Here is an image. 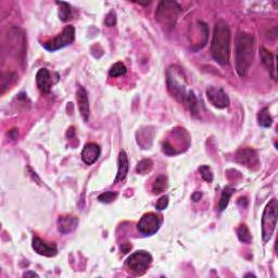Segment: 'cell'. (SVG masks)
<instances>
[{
    "label": "cell",
    "instance_id": "obj_1",
    "mask_svg": "<svg viewBox=\"0 0 278 278\" xmlns=\"http://www.w3.org/2000/svg\"><path fill=\"white\" fill-rule=\"evenodd\" d=\"M211 52L213 59L222 66H225L230 62L231 29L228 24L223 20H218L215 23L214 29H213Z\"/></svg>",
    "mask_w": 278,
    "mask_h": 278
},
{
    "label": "cell",
    "instance_id": "obj_2",
    "mask_svg": "<svg viewBox=\"0 0 278 278\" xmlns=\"http://www.w3.org/2000/svg\"><path fill=\"white\" fill-rule=\"evenodd\" d=\"M255 58V38L252 35L239 32L236 37L235 68L240 77H245L252 66Z\"/></svg>",
    "mask_w": 278,
    "mask_h": 278
},
{
    "label": "cell",
    "instance_id": "obj_3",
    "mask_svg": "<svg viewBox=\"0 0 278 278\" xmlns=\"http://www.w3.org/2000/svg\"><path fill=\"white\" fill-rule=\"evenodd\" d=\"M182 12V8L180 4L175 1H161L159 3L157 12H156V19L160 25L166 29V31H171L174 28L178 19V16Z\"/></svg>",
    "mask_w": 278,
    "mask_h": 278
},
{
    "label": "cell",
    "instance_id": "obj_4",
    "mask_svg": "<svg viewBox=\"0 0 278 278\" xmlns=\"http://www.w3.org/2000/svg\"><path fill=\"white\" fill-rule=\"evenodd\" d=\"M166 82L168 92L172 93V96L181 103L185 102L188 95V91L186 78L183 75L181 69L174 66L168 69Z\"/></svg>",
    "mask_w": 278,
    "mask_h": 278
},
{
    "label": "cell",
    "instance_id": "obj_5",
    "mask_svg": "<svg viewBox=\"0 0 278 278\" xmlns=\"http://www.w3.org/2000/svg\"><path fill=\"white\" fill-rule=\"evenodd\" d=\"M277 200L272 199L266 206L262 216V237L263 241H269L277 225Z\"/></svg>",
    "mask_w": 278,
    "mask_h": 278
},
{
    "label": "cell",
    "instance_id": "obj_6",
    "mask_svg": "<svg viewBox=\"0 0 278 278\" xmlns=\"http://www.w3.org/2000/svg\"><path fill=\"white\" fill-rule=\"evenodd\" d=\"M152 263V256L147 251H136L127 257L126 266L135 275H142Z\"/></svg>",
    "mask_w": 278,
    "mask_h": 278
},
{
    "label": "cell",
    "instance_id": "obj_7",
    "mask_svg": "<svg viewBox=\"0 0 278 278\" xmlns=\"http://www.w3.org/2000/svg\"><path fill=\"white\" fill-rule=\"evenodd\" d=\"M74 39H75V29L73 26H67L57 37L43 44V46L48 51H57L59 49H62L71 45L74 42Z\"/></svg>",
    "mask_w": 278,
    "mask_h": 278
},
{
    "label": "cell",
    "instance_id": "obj_8",
    "mask_svg": "<svg viewBox=\"0 0 278 278\" xmlns=\"http://www.w3.org/2000/svg\"><path fill=\"white\" fill-rule=\"evenodd\" d=\"M159 227H160V221L153 213H146L145 215H142L137 224L139 232L145 236L155 235L159 231Z\"/></svg>",
    "mask_w": 278,
    "mask_h": 278
},
{
    "label": "cell",
    "instance_id": "obj_9",
    "mask_svg": "<svg viewBox=\"0 0 278 278\" xmlns=\"http://www.w3.org/2000/svg\"><path fill=\"white\" fill-rule=\"evenodd\" d=\"M207 98L217 109H225L230 104L227 93L221 87L211 86L207 89Z\"/></svg>",
    "mask_w": 278,
    "mask_h": 278
},
{
    "label": "cell",
    "instance_id": "obj_10",
    "mask_svg": "<svg viewBox=\"0 0 278 278\" xmlns=\"http://www.w3.org/2000/svg\"><path fill=\"white\" fill-rule=\"evenodd\" d=\"M236 161L251 170H255L259 166V158H257L256 152L250 148H245L238 151Z\"/></svg>",
    "mask_w": 278,
    "mask_h": 278
},
{
    "label": "cell",
    "instance_id": "obj_11",
    "mask_svg": "<svg viewBox=\"0 0 278 278\" xmlns=\"http://www.w3.org/2000/svg\"><path fill=\"white\" fill-rule=\"evenodd\" d=\"M32 247L35 252H37L38 255H41L43 256L52 257L54 255H57L58 253V248L56 246V243L47 242L37 236L33 237Z\"/></svg>",
    "mask_w": 278,
    "mask_h": 278
},
{
    "label": "cell",
    "instance_id": "obj_12",
    "mask_svg": "<svg viewBox=\"0 0 278 278\" xmlns=\"http://www.w3.org/2000/svg\"><path fill=\"white\" fill-rule=\"evenodd\" d=\"M100 155H101L100 147L95 142H89L87 145H85V147L83 149L82 159L87 165H92L98 160Z\"/></svg>",
    "mask_w": 278,
    "mask_h": 278
},
{
    "label": "cell",
    "instance_id": "obj_13",
    "mask_svg": "<svg viewBox=\"0 0 278 278\" xmlns=\"http://www.w3.org/2000/svg\"><path fill=\"white\" fill-rule=\"evenodd\" d=\"M78 226V218L73 215H63L58 218V231L63 235L74 232Z\"/></svg>",
    "mask_w": 278,
    "mask_h": 278
},
{
    "label": "cell",
    "instance_id": "obj_14",
    "mask_svg": "<svg viewBox=\"0 0 278 278\" xmlns=\"http://www.w3.org/2000/svg\"><path fill=\"white\" fill-rule=\"evenodd\" d=\"M37 87L43 93H49L52 87V79L50 72L47 69H41L36 75Z\"/></svg>",
    "mask_w": 278,
    "mask_h": 278
},
{
    "label": "cell",
    "instance_id": "obj_15",
    "mask_svg": "<svg viewBox=\"0 0 278 278\" xmlns=\"http://www.w3.org/2000/svg\"><path fill=\"white\" fill-rule=\"evenodd\" d=\"M76 99L78 103V109L81 112V116H83L84 121L87 122L89 120V114H91V110H89V100L87 96V92L85 88L79 86L78 91L76 93Z\"/></svg>",
    "mask_w": 278,
    "mask_h": 278
},
{
    "label": "cell",
    "instance_id": "obj_16",
    "mask_svg": "<svg viewBox=\"0 0 278 278\" xmlns=\"http://www.w3.org/2000/svg\"><path fill=\"white\" fill-rule=\"evenodd\" d=\"M260 58L262 64L266 68L267 71L270 72L272 77L276 79V64H275V56L271 51L267 50L264 47L260 48Z\"/></svg>",
    "mask_w": 278,
    "mask_h": 278
},
{
    "label": "cell",
    "instance_id": "obj_17",
    "mask_svg": "<svg viewBox=\"0 0 278 278\" xmlns=\"http://www.w3.org/2000/svg\"><path fill=\"white\" fill-rule=\"evenodd\" d=\"M128 168H130V165H128L127 155L125 153V151H121L120 155H118L117 174H116V180H114V182L118 183V182H122L125 180V177L128 174Z\"/></svg>",
    "mask_w": 278,
    "mask_h": 278
},
{
    "label": "cell",
    "instance_id": "obj_18",
    "mask_svg": "<svg viewBox=\"0 0 278 278\" xmlns=\"http://www.w3.org/2000/svg\"><path fill=\"white\" fill-rule=\"evenodd\" d=\"M167 185H168L167 177L165 175H159L152 185V191L155 195H159V193H161L166 189Z\"/></svg>",
    "mask_w": 278,
    "mask_h": 278
},
{
    "label": "cell",
    "instance_id": "obj_19",
    "mask_svg": "<svg viewBox=\"0 0 278 278\" xmlns=\"http://www.w3.org/2000/svg\"><path fill=\"white\" fill-rule=\"evenodd\" d=\"M234 192H235V189L232 187H225L224 189H223L221 200H220V203H218V208H220V211H224L225 208L228 207L231 197L234 195Z\"/></svg>",
    "mask_w": 278,
    "mask_h": 278
},
{
    "label": "cell",
    "instance_id": "obj_20",
    "mask_svg": "<svg viewBox=\"0 0 278 278\" xmlns=\"http://www.w3.org/2000/svg\"><path fill=\"white\" fill-rule=\"evenodd\" d=\"M57 4L60 9H59V17L62 22H68L69 20L72 19V9L71 6L68 2L58 1Z\"/></svg>",
    "mask_w": 278,
    "mask_h": 278
},
{
    "label": "cell",
    "instance_id": "obj_21",
    "mask_svg": "<svg viewBox=\"0 0 278 278\" xmlns=\"http://www.w3.org/2000/svg\"><path fill=\"white\" fill-rule=\"evenodd\" d=\"M257 122L259 125L262 127H270L272 126L273 118L270 114V111L267 108H263L262 110L257 114Z\"/></svg>",
    "mask_w": 278,
    "mask_h": 278
},
{
    "label": "cell",
    "instance_id": "obj_22",
    "mask_svg": "<svg viewBox=\"0 0 278 278\" xmlns=\"http://www.w3.org/2000/svg\"><path fill=\"white\" fill-rule=\"evenodd\" d=\"M184 104H185V106L188 109H189V111L191 112L192 116H197V114H198V101H197V98L195 96V93H193L192 91L188 92L187 98H186L185 102H184Z\"/></svg>",
    "mask_w": 278,
    "mask_h": 278
},
{
    "label": "cell",
    "instance_id": "obj_23",
    "mask_svg": "<svg viewBox=\"0 0 278 278\" xmlns=\"http://www.w3.org/2000/svg\"><path fill=\"white\" fill-rule=\"evenodd\" d=\"M153 167V162L150 159H143V160L139 161L138 164L136 166V172L140 175H146L151 172Z\"/></svg>",
    "mask_w": 278,
    "mask_h": 278
},
{
    "label": "cell",
    "instance_id": "obj_24",
    "mask_svg": "<svg viewBox=\"0 0 278 278\" xmlns=\"http://www.w3.org/2000/svg\"><path fill=\"white\" fill-rule=\"evenodd\" d=\"M237 236H238V238H239V240L243 243H250L251 240H252L249 228H248L245 224H241L239 226V228H238Z\"/></svg>",
    "mask_w": 278,
    "mask_h": 278
},
{
    "label": "cell",
    "instance_id": "obj_25",
    "mask_svg": "<svg viewBox=\"0 0 278 278\" xmlns=\"http://www.w3.org/2000/svg\"><path fill=\"white\" fill-rule=\"evenodd\" d=\"M126 74V68L122 62H116L111 67L110 71H109V75L110 77H118Z\"/></svg>",
    "mask_w": 278,
    "mask_h": 278
},
{
    "label": "cell",
    "instance_id": "obj_26",
    "mask_svg": "<svg viewBox=\"0 0 278 278\" xmlns=\"http://www.w3.org/2000/svg\"><path fill=\"white\" fill-rule=\"evenodd\" d=\"M117 198V192L114 191H106L101 193L100 196H98V201L102 203H111Z\"/></svg>",
    "mask_w": 278,
    "mask_h": 278
},
{
    "label": "cell",
    "instance_id": "obj_27",
    "mask_svg": "<svg viewBox=\"0 0 278 278\" xmlns=\"http://www.w3.org/2000/svg\"><path fill=\"white\" fill-rule=\"evenodd\" d=\"M199 172H200L203 180H205L207 183H212V181H213V172H212L210 166L201 165L199 167Z\"/></svg>",
    "mask_w": 278,
    "mask_h": 278
},
{
    "label": "cell",
    "instance_id": "obj_28",
    "mask_svg": "<svg viewBox=\"0 0 278 278\" xmlns=\"http://www.w3.org/2000/svg\"><path fill=\"white\" fill-rule=\"evenodd\" d=\"M104 23H106V25L109 27H112L116 24V12L111 11L110 13L108 14L106 20H104Z\"/></svg>",
    "mask_w": 278,
    "mask_h": 278
},
{
    "label": "cell",
    "instance_id": "obj_29",
    "mask_svg": "<svg viewBox=\"0 0 278 278\" xmlns=\"http://www.w3.org/2000/svg\"><path fill=\"white\" fill-rule=\"evenodd\" d=\"M167 206H168V197L163 196L158 200L156 208H158V210H164V208H167Z\"/></svg>",
    "mask_w": 278,
    "mask_h": 278
},
{
    "label": "cell",
    "instance_id": "obj_30",
    "mask_svg": "<svg viewBox=\"0 0 278 278\" xmlns=\"http://www.w3.org/2000/svg\"><path fill=\"white\" fill-rule=\"evenodd\" d=\"M132 249V245H130V243H122V246H121V250L123 253H127V252H130V250Z\"/></svg>",
    "mask_w": 278,
    "mask_h": 278
},
{
    "label": "cell",
    "instance_id": "obj_31",
    "mask_svg": "<svg viewBox=\"0 0 278 278\" xmlns=\"http://www.w3.org/2000/svg\"><path fill=\"white\" fill-rule=\"evenodd\" d=\"M201 197H202V195H201V192H195L192 195V197H191V199L195 201V202H198L199 201L200 199H201Z\"/></svg>",
    "mask_w": 278,
    "mask_h": 278
},
{
    "label": "cell",
    "instance_id": "obj_32",
    "mask_svg": "<svg viewBox=\"0 0 278 278\" xmlns=\"http://www.w3.org/2000/svg\"><path fill=\"white\" fill-rule=\"evenodd\" d=\"M23 276L24 277H28V276H36V277H38V275L35 272H26V273H24Z\"/></svg>",
    "mask_w": 278,
    "mask_h": 278
},
{
    "label": "cell",
    "instance_id": "obj_33",
    "mask_svg": "<svg viewBox=\"0 0 278 278\" xmlns=\"http://www.w3.org/2000/svg\"><path fill=\"white\" fill-rule=\"evenodd\" d=\"M10 136H11L12 139H17V137H18V131H17V130H12L11 132H10Z\"/></svg>",
    "mask_w": 278,
    "mask_h": 278
}]
</instances>
